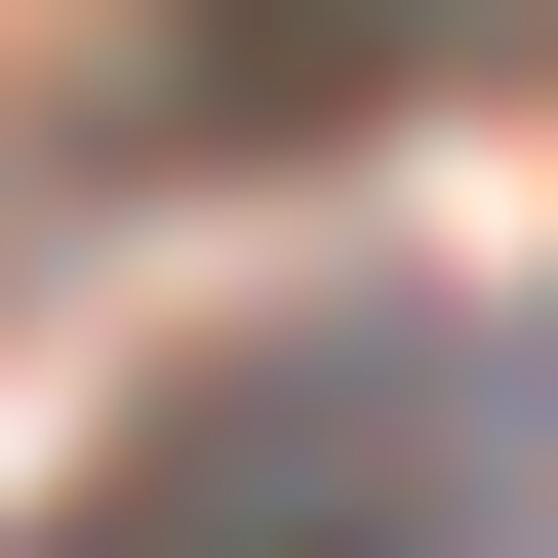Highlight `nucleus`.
Here are the masks:
<instances>
[{"instance_id": "1", "label": "nucleus", "mask_w": 558, "mask_h": 558, "mask_svg": "<svg viewBox=\"0 0 558 558\" xmlns=\"http://www.w3.org/2000/svg\"><path fill=\"white\" fill-rule=\"evenodd\" d=\"M478 478H519V360H439V319H240V360L120 439L81 558H439Z\"/></svg>"}, {"instance_id": "2", "label": "nucleus", "mask_w": 558, "mask_h": 558, "mask_svg": "<svg viewBox=\"0 0 558 558\" xmlns=\"http://www.w3.org/2000/svg\"><path fill=\"white\" fill-rule=\"evenodd\" d=\"M360 81H439V0H160V40H120L160 160H279V120H360Z\"/></svg>"}]
</instances>
